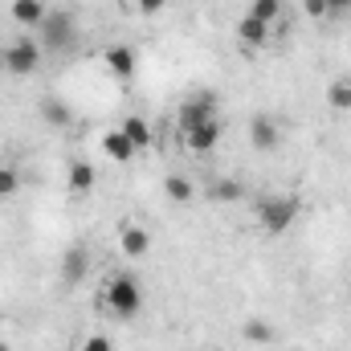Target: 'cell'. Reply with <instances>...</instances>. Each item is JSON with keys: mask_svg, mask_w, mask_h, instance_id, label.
Returning a JSON list of instances; mask_svg holds the SVG:
<instances>
[{"mask_svg": "<svg viewBox=\"0 0 351 351\" xmlns=\"http://www.w3.org/2000/svg\"><path fill=\"white\" fill-rule=\"evenodd\" d=\"M74 41H78L74 16H70L66 8H49L45 21L37 25V45H41V53H66Z\"/></svg>", "mask_w": 351, "mask_h": 351, "instance_id": "obj_1", "label": "cell"}, {"mask_svg": "<svg viewBox=\"0 0 351 351\" xmlns=\"http://www.w3.org/2000/svg\"><path fill=\"white\" fill-rule=\"evenodd\" d=\"M298 213H302V200L298 196H269V200L258 204V221H262V229L269 237H282L298 221Z\"/></svg>", "mask_w": 351, "mask_h": 351, "instance_id": "obj_2", "label": "cell"}, {"mask_svg": "<svg viewBox=\"0 0 351 351\" xmlns=\"http://www.w3.org/2000/svg\"><path fill=\"white\" fill-rule=\"evenodd\" d=\"M106 311L114 315V319H135L139 311H143V290H139V282L135 278H127V274H119L110 286H106Z\"/></svg>", "mask_w": 351, "mask_h": 351, "instance_id": "obj_3", "label": "cell"}, {"mask_svg": "<svg viewBox=\"0 0 351 351\" xmlns=\"http://www.w3.org/2000/svg\"><path fill=\"white\" fill-rule=\"evenodd\" d=\"M41 45H37V37H16L4 53H0V62H4V70L12 74V78H29L37 66H41Z\"/></svg>", "mask_w": 351, "mask_h": 351, "instance_id": "obj_4", "label": "cell"}, {"mask_svg": "<svg viewBox=\"0 0 351 351\" xmlns=\"http://www.w3.org/2000/svg\"><path fill=\"white\" fill-rule=\"evenodd\" d=\"M217 119V94H192L184 106H180V127L184 131H192V127H200V123H213Z\"/></svg>", "mask_w": 351, "mask_h": 351, "instance_id": "obj_5", "label": "cell"}, {"mask_svg": "<svg viewBox=\"0 0 351 351\" xmlns=\"http://www.w3.org/2000/svg\"><path fill=\"white\" fill-rule=\"evenodd\" d=\"M250 143H254V152H278V147H282V127H278L274 114H254V123H250Z\"/></svg>", "mask_w": 351, "mask_h": 351, "instance_id": "obj_6", "label": "cell"}, {"mask_svg": "<svg viewBox=\"0 0 351 351\" xmlns=\"http://www.w3.org/2000/svg\"><path fill=\"white\" fill-rule=\"evenodd\" d=\"M102 62H106V70H110L114 82H131V78H135V66H139L131 45H110V49L102 53Z\"/></svg>", "mask_w": 351, "mask_h": 351, "instance_id": "obj_7", "label": "cell"}, {"mask_svg": "<svg viewBox=\"0 0 351 351\" xmlns=\"http://www.w3.org/2000/svg\"><path fill=\"white\" fill-rule=\"evenodd\" d=\"M86 274H90V250L86 245H70V250L62 254V278H66L70 286H78Z\"/></svg>", "mask_w": 351, "mask_h": 351, "instance_id": "obj_8", "label": "cell"}, {"mask_svg": "<svg viewBox=\"0 0 351 351\" xmlns=\"http://www.w3.org/2000/svg\"><path fill=\"white\" fill-rule=\"evenodd\" d=\"M184 139H188V152L204 156V152H213V147L221 143V123H217V119H213V123H200V127L184 131Z\"/></svg>", "mask_w": 351, "mask_h": 351, "instance_id": "obj_9", "label": "cell"}, {"mask_svg": "<svg viewBox=\"0 0 351 351\" xmlns=\"http://www.w3.org/2000/svg\"><path fill=\"white\" fill-rule=\"evenodd\" d=\"M8 12H12V21L21 25V29H37L41 21H45V0H12L8 4Z\"/></svg>", "mask_w": 351, "mask_h": 351, "instance_id": "obj_10", "label": "cell"}, {"mask_svg": "<svg viewBox=\"0 0 351 351\" xmlns=\"http://www.w3.org/2000/svg\"><path fill=\"white\" fill-rule=\"evenodd\" d=\"M237 41H241L245 49H262L265 41H269V25H262L258 16H250V12H245V16L237 21Z\"/></svg>", "mask_w": 351, "mask_h": 351, "instance_id": "obj_11", "label": "cell"}, {"mask_svg": "<svg viewBox=\"0 0 351 351\" xmlns=\"http://www.w3.org/2000/svg\"><path fill=\"white\" fill-rule=\"evenodd\" d=\"M119 245H123L127 258H143V254L152 250V233H147L143 225H127V229L119 233Z\"/></svg>", "mask_w": 351, "mask_h": 351, "instance_id": "obj_12", "label": "cell"}, {"mask_svg": "<svg viewBox=\"0 0 351 351\" xmlns=\"http://www.w3.org/2000/svg\"><path fill=\"white\" fill-rule=\"evenodd\" d=\"M41 123L53 127V131H66L74 123V114H70V106L62 98H41Z\"/></svg>", "mask_w": 351, "mask_h": 351, "instance_id": "obj_13", "label": "cell"}, {"mask_svg": "<svg viewBox=\"0 0 351 351\" xmlns=\"http://www.w3.org/2000/svg\"><path fill=\"white\" fill-rule=\"evenodd\" d=\"M123 135L131 139V147H135V152H147V147L156 143V131H152V123H147V119H139V114H131V119L123 123Z\"/></svg>", "mask_w": 351, "mask_h": 351, "instance_id": "obj_14", "label": "cell"}, {"mask_svg": "<svg viewBox=\"0 0 351 351\" xmlns=\"http://www.w3.org/2000/svg\"><path fill=\"white\" fill-rule=\"evenodd\" d=\"M102 152H106V156H110L114 164H131V160H135V147H131V139L123 135V127H119V131H106V135H102Z\"/></svg>", "mask_w": 351, "mask_h": 351, "instance_id": "obj_15", "label": "cell"}, {"mask_svg": "<svg viewBox=\"0 0 351 351\" xmlns=\"http://www.w3.org/2000/svg\"><path fill=\"white\" fill-rule=\"evenodd\" d=\"M245 196V188H241V180H229V176H217L213 184H208V200H217V204H237Z\"/></svg>", "mask_w": 351, "mask_h": 351, "instance_id": "obj_16", "label": "cell"}, {"mask_svg": "<svg viewBox=\"0 0 351 351\" xmlns=\"http://www.w3.org/2000/svg\"><path fill=\"white\" fill-rule=\"evenodd\" d=\"M327 106L339 110V114H351V74H339V78L327 86Z\"/></svg>", "mask_w": 351, "mask_h": 351, "instance_id": "obj_17", "label": "cell"}, {"mask_svg": "<svg viewBox=\"0 0 351 351\" xmlns=\"http://www.w3.org/2000/svg\"><path fill=\"white\" fill-rule=\"evenodd\" d=\"M241 339L254 343V348H269V343L278 339V331H274V323H265V319H250V323L241 327Z\"/></svg>", "mask_w": 351, "mask_h": 351, "instance_id": "obj_18", "label": "cell"}, {"mask_svg": "<svg viewBox=\"0 0 351 351\" xmlns=\"http://www.w3.org/2000/svg\"><path fill=\"white\" fill-rule=\"evenodd\" d=\"M164 192H168V200H176V204H188V200L196 196V188H192L188 176H168V180H164Z\"/></svg>", "mask_w": 351, "mask_h": 351, "instance_id": "obj_19", "label": "cell"}, {"mask_svg": "<svg viewBox=\"0 0 351 351\" xmlns=\"http://www.w3.org/2000/svg\"><path fill=\"white\" fill-rule=\"evenodd\" d=\"M94 164H86V160H78V164H70V192H90L94 188Z\"/></svg>", "mask_w": 351, "mask_h": 351, "instance_id": "obj_20", "label": "cell"}, {"mask_svg": "<svg viewBox=\"0 0 351 351\" xmlns=\"http://www.w3.org/2000/svg\"><path fill=\"white\" fill-rule=\"evenodd\" d=\"M250 16H258L262 25L274 29V21L282 16V0H254V4H250Z\"/></svg>", "mask_w": 351, "mask_h": 351, "instance_id": "obj_21", "label": "cell"}, {"mask_svg": "<svg viewBox=\"0 0 351 351\" xmlns=\"http://www.w3.org/2000/svg\"><path fill=\"white\" fill-rule=\"evenodd\" d=\"M16 192H21V172L0 164V196H16Z\"/></svg>", "mask_w": 351, "mask_h": 351, "instance_id": "obj_22", "label": "cell"}, {"mask_svg": "<svg viewBox=\"0 0 351 351\" xmlns=\"http://www.w3.org/2000/svg\"><path fill=\"white\" fill-rule=\"evenodd\" d=\"M78 351H114V343H110V335H86Z\"/></svg>", "mask_w": 351, "mask_h": 351, "instance_id": "obj_23", "label": "cell"}, {"mask_svg": "<svg viewBox=\"0 0 351 351\" xmlns=\"http://www.w3.org/2000/svg\"><path fill=\"white\" fill-rule=\"evenodd\" d=\"M302 8H306V16H311V21H323V16H331L327 0H302Z\"/></svg>", "mask_w": 351, "mask_h": 351, "instance_id": "obj_24", "label": "cell"}, {"mask_svg": "<svg viewBox=\"0 0 351 351\" xmlns=\"http://www.w3.org/2000/svg\"><path fill=\"white\" fill-rule=\"evenodd\" d=\"M164 4H168V0H135V8H139L143 16H156V12H160Z\"/></svg>", "mask_w": 351, "mask_h": 351, "instance_id": "obj_25", "label": "cell"}, {"mask_svg": "<svg viewBox=\"0 0 351 351\" xmlns=\"http://www.w3.org/2000/svg\"><path fill=\"white\" fill-rule=\"evenodd\" d=\"M327 8H331V16H343V12H351V0H327Z\"/></svg>", "mask_w": 351, "mask_h": 351, "instance_id": "obj_26", "label": "cell"}, {"mask_svg": "<svg viewBox=\"0 0 351 351\" xmlns=\"http://www.w3.org/2000/svg\"><path fill=\"white\" fill-rule=\"evenodd\" d=\"M0 351H12V348H8V343H4V339H0Z\"/></svg>", "mask_w": 351, "mask_h": 351, "instance_id": "obj_27", "label": "cell"}, {"mask_svg": "<svg viewBox=\"0 0 351 351\" xmlns=\"http://www.w3.org/2000/svg\"><path fill=\"white\" fill-rule=\"evenodd\" d=\"M213 351H221V348H213Z\"/></svg>", "mask_w": 351, "mask_h": 351, "instance_id": "obj_28", "label": "cell"}]
</instances>
